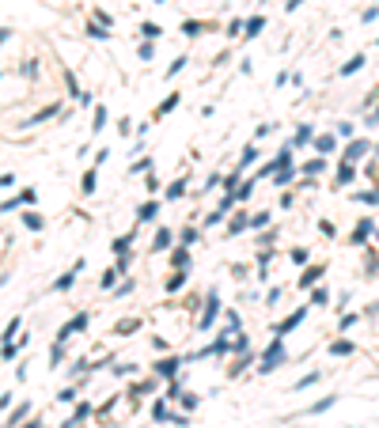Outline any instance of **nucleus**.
Masks as SVG:
<instances>
[{"label": "nucleus", "mask_w": 379, "mask_h": 428, "mask_svg": "<svg viewBox=\"0 0 379 428\" xmlns=\"http://www.w3.org/2000/svg\"><path fill=\"white\" fill-rule=\"evenodd\" d=\"M193 242H197V228H186L182 231V247H193Z\"/></svg>", "instance_id": "40"}, {"label": "nucleus", "mask_w": 379, "mask_h": 428, "mask_svg": "<svg viewBox=\"0 0 379 428\" xmlns=\"http://www.w3.org/2000/svg\"><path fill=\"white\" fill-rule=\"evenodd\" d=\"M288 182H292V167H288V171H277V186H288Z\"/></svg>", "instance_id": "45"}, {"label": "nucleus", "mask_w": 379, "mask_h": 428, "mask_svg": "<svg viewBox=\"0 0 379 428\" xmlns=\"http://www.w3.org/2000/svg\"><path fill=\"white\" fill-rule=\"evenodd\" d=\"M311 383H318V372H311V375H304V379H300V383H296V391H307Z\"/></svg>", "instance_id": "41"}, {"label": "nucleus", "mask_w": 379, "mask_h": 428, "mask_svg": "<svg viewBox=\"0 0 379 428\" xmlns=\"http://www.w3.org/2000/svg\"><path fill=\"white\" fill-rule=\"evenodd\" d=\"M361 69H364V57L356 53V57H349V61L342 65V76H353V72H361Z\"/></svg>", "instance_id": "13"}, {"label": "nucleus", "mask_w": 379, "mask_h": 428, "mask_svg": "<svg viewBox=\"0 0 379 428\" xmlns=\"http://www.w3.org/2000/svg\"><path fill=\"white\" fill-rule=\"evenodd\" d=\"M304 318H307V307H296V311H292V315H288V318H285V322H281V326H277V334H281V337H285V334H288V330H296L300 322H304Z\"/></svg>", "instance_id": "4"}, {"label": "nucleus", "mask_w": 379, "mask_h": 428, "mask_svg": "<svg viewBox=\"0 0 379 428\" xmlns=\"http://www.w3.org/2000/svg\"><path fill=\"white\" fill-rule=\"evenodd\" d=\"M106 129V106H95V125H91V133H99Z\"/></svg>", "instance_id": "25"}, {"label": "nucleus", "mask_w": 379, "mask_h": 428, "mask_svg": "<svg viewBox=\"0 0 379 428\" xmlns=\"http://www.w3.org/2000/svg\"><path fill=\"white\" fill-rule=\"evenodd\" d=\"M155 212H159V205H155V201H144V205L137 209V220L148 223V220H155Z\"/></svg>", "instance_id": "12"}, {"label": "nucleus", "mask_w": 379, "mask_h": 428, "mask_svg": "<svg viewBox=\"0 0 379 428\" xmlns=\"http://www.w3.org/2000/svg\"><path fill=\"white\" fill-rule=\"evenodd\" d=\"M23 428H42V421H27Z\"/></svg>", "instance_id": "51"}, {"label": "nucleus", "mask_w": 379, "mask_h": 428, "mask_svg": "<svg viewBox=\"0 0 379 428\" xmlns=\"http://www.w3.org/2000/svg\"><path fill=\"white\" fill-rule=\"evenodd\" d=\"M356 201H364V205H379V190H364V193H356Z\"/></svg>", "instance_id": "32"}, {"label": "nucleus", "mask_w": 379, "mask_h": 428, "mask_svg": "<svg viewBox=\"0 0 379 428\" xmlns=\"http://www.w3.org/2000/svg\"><path fill=\"white\" fill-rule=\"evenodd\" d=\"M174 106H178V95H167V99H163L159 106H155V114H159V118H163V114H171Z\"/></svg>", "instance_id": "22"}, {"label": "nucleus", "mask_w": 379, "mask_h": 428, "mask_svg": "<svg viewBox=\"0 0 379 428\" xmlns=\"http://www.w3.org/2000/svg\"><path fill=\"white\" fill-rule=\"evenodd\" d=\"M80 190L84 193H95V171H87L84 178H80Z\"/></svg>", "instance_id": "34"}, {"label": "nucleus", "mask_w": 379, "mask_h": 428, "mask_svg": "<svg viewBox=\"0 0 379 428\" xmlns=\"http://www.w3.org/2000/svg\"><path fill=\"white\" fill-rule=\"evenodd\" d=\"M247 228H250V216H247V212H239V216L228 223V235H239V231H247Z\"/></svg>", "instance_id": "11"}, {"label": "nucleus", "mask_w": 379, "mask_h": 428, "mask_svg": "<svg viewBox=\"0 0 379 428\" xmlns=\"http://www.w3.org/2000/svg\"><path fill=\"white\" fill-rule=\"evenodd\" d=\"M152 391H155V379H144V383H137V386H133V391H129V398H133V402H137L141 394H152Z\"/></svg>", "instance_id": "16"}, {"label": "nucleus", "mask_w": 379, "mask_h": 428, "mask_svg": "<svg viewBox=\"0 0 379 428\" xmlns=\"http://www.w3.org/2000/svg\"><path fill=\"white\" fill-rule=\"evenodd\" d=\"M254 159H258V148H254V144H247V148H243V155H239V167H250Z\"/></svg>", "instance_id": "21"}, {"label": "nucleus", "mask_w": 379, "mask_h": 428, "mask_svg": "<svg viewBox=\"0 0 379 428\" xmlns=\"http://www.w3.org/2000/svg\"><path fill=\"white\" fill-rule=\"evenodd\" d=\"M368 235H372V220H361V228L353 231V247H361V242H364Z\"/></svg>", "instance_id": "15"}, {"label": "nucleus", "mask_w": 379, "mask_h": 428, "mask_svg": "<svg viewBox=\"0 0 379 428\" xmlns=\"http://www.w3.org/2000/svg\"><path fill=\"white\" fill-rule=\"evenodd\" d=\"M364 152H368V140H349V148H345V159L353 163V159H361Z\"/></svg>", "instance_id": "10"}, {"label": "nucleus", "mask_w": 379, "mask_h": 428, "mask_svg": "<svg viewBox=\"0 0 379 428\" xmlns=\"http://www.w3.org/2000/svg\"><path fill=\"white\" fill-rule=\"evenodd\" d=\"M80 269H84V261L76 258V266L69 269V273H65V277H57V284H53V292H69V288H72V280H76V273H80Z\"/></svg>", "instance_id": "5"}, {"label": "nucleus", "mask_w": 379, "mask_h": 428, "mask_svg": "<svg viewBox=\"0 0 379 428\" xmlns=\"http://www.w3.org/2000/svg\"><path fill=\"white\" fill-rule=\"evenodd\" d=\"M141 34H144V42H152V38H159L163 31H159L155 23H141Z\"/></svg>", "instance_id": "27"}, {"label": "nucleus", "mask_w": 379, "mask_h": 428, "mask_svg": "<svg viewBox=\"0 0 379 428\" xmlns=\"http://www.w3.org/2000/svg\"><path fill=\"white\" fill-rule=\"evenodd\" d=\"M182 69H186V57H178V61H174V65H167V76H174V72H182Z\"/></svg>", "instance_id": "46"}, {"label": "nucleus", "mask_w": 379, "mask_h": 428, "mask_svg": "<svg viewBox=\"0 0 379 428\" xmlns=\"http://www.w3.org/2000/svg\"><path fill=\"white\" fill-rule=\"evenodd\" d=\"M87 34H91V38H106V31H103L99 23H91V27H87Z\"/></svg>", "instance_id": "50"}, {"label": "nucleus", "mask_w": 379, "mask_h": 428, "mask_svg": "<svg viewBox=\"0 0 379 428\" xmlns=\"http://www.w3.org/2000/svg\"><path fill=\"white\" fill-rule=\"evenodd\" d=\"M201 31H205V27H201V23H193V19H186V23H182V34H190V38H197Z\"/></svg>", "instance_id": "31"}, {"label": "nucleus", "mask_w": 379, "mask_h": 428, "mask_svg": "<svg viewBox=\"0 0 379 428\" xmlns=\"http://www.w3.org/2000/svg\"><path fill=\"white\" fill-rule=\"evenodd\" d=\"M330 353H334V356H349V353H353V341H334V345H330Z\"/></svg>", "instance_id": "28"}, {"label": "nucleus", "mask_w": 379, "mask_h": 428, "mask_svg": "<svg viewBox=\"0 0 379 428\" xmlns=\"http://www.w3.org/2000/svg\"><path fill=\"white\" fill-rule=\"evenodd\" d=\"M137 53H141V61H152V53H155V50H152V42H144Z\"/></svg>", "instance_id": "47"}, {"label": "nucleus", "mask_w": 379, "mask_h": 428, "mask_svg": "<svg viewBox=\"0 0 379 428\" xmlns=\"http://www.w3.org/2000/svg\"><path fill=\"white\" fill-rule=\"evenodd\" d=\"M216 311H220V299H216V292H209V303H205V311H201V318H197V330H209L216 322Z\"/></svg>", "instance_id": "2"}, {"label": "nucleus", "mask_w": 379, "mask_h": 428, "mask_svg": "<svg viewBox=\"0 0 379 428\" xmlns=\"http://www.w3.org/2000/svg\"><path fill=\"white\" fill-rule=\"evenodd\" d=\"M330 303V292L326 288H311V307H326Z\"/></svg>", "instance_id": "17"}, {"label": "nucleus", "mask_w": 379, "mask_h": 428, "mask_svg": "<svg viewBox=\"0 0 379 428\" xmlns=\"http://www.w3.org/2000/svg\"><path fill=\"white\" fill-rule=\"evenodd\" d=\"M114 277H118V269H106V273L99 277V288L106 292V288H114Z\"/></svg>", "instance_id": "33"}, {"label": "nucleus", "mask_w": 379, "mask_h": 428, "mask_svg": "<svg viewBox=\"0 0 379 428\" xmlns=\"http://www.w3.org/2000/svg\"><path fill=\"white\" fill-rule=\"evenodd\" d=\"M23 223H27L31 231H42V228H46V220L38 216V212H23Z\"/></svg>", "instance_id": "20"}, {"label": "nucleus", "mask_w": 379, "mask_h": 428, "mask_svg": "<svg viewBox=\"0 0 379 428\" xmlns=\"http://www.w3.org/2000/svg\"><path fill=\"white\" fill-rule=\"evenodd\" d=\"M152 417H155V421H171V410H167V402H155V405H152Z\"/></svg>", "instance_id": "24"}, {"label": "nucleus", "mask_w": 379, "mask_h": 428, "mask_svg": "<svg viewBox=\"0 0 379 428\" xmlns=\"http://www.w3.org/2000/svg\"><path fill=\"white\" fill-rule=\"evenodd\" d=\"M148 167H152V159H137V163L129 167V174H137V171H148Z\"/></svg>", "instance_id": "48"}, {"label": "nucleus", "mask_w": 379, "mask_h": 428, "mask_svg": "<svg viewBox=\"0 0 379 428\" xmlns=\"http://www.w3.org/2000/svg\"><path fill=\"white\" fill-rule=\"evenodd\" d=\"M334 402H337V398H323V402H315V405H311L307 413H326V410H330V405H334Z\"/></svg>", "instance_id": "35"}, {"label": "nucleus", "mask_w": 379, "mask_h": 428, "mask_svg": "<svg viewBox=\"0 0 379 428\" xmlns=\"http://www.w3.org/2000/svg\"><path fill=\"white\" fill-rule=\"evenodd\" d=\"M337 137H353V125H349V121H337Z\"/></svg>", "instance_id": "49"}, {"label": "nucleus", "mask_w": 379, "mask_h": 428, "mask_svg": "<svg viewBox=\"0 0 379 428\" xmlns=\"http://www.w3.org/2000/svg\"><path fill=\"white\" fill-rule=\"evenodd\" d=\"M307 140H311V125H300L296 137H292V148H296V144H307Z\"/></svg>", "instance_id": "29"}, {"label": "nucleus", "mask_w": 379, "mask_h": 428, "mask_svg": "<svg viewBox=\"0 0 379 428\" xmlns=\"http://www.w3.org/2000/svg\"><path fill=\"white\" fill-rule=\"evenodd\" d=\"M323 167H326L323 155H318V159H307V163H304V174H307V178H311V174H323Z\"/></svg>", "instance_id": "19"}, {"label": "nucleus", "mask_w": 379, "mask_h": 428, "mask_svg": "<svg viewBox=\"0 0 379 428\" xmlns=\"http://www.w3.org/2000/svg\"><path fill=\"white\" fill-rule=\"evenodd\" d=\"M76 421H87V417H91V405H87V402H80V405H76Z\"/></svg>", "instance_id": "42"}, {"label": "nucleus", "mask_w": 379, "mask_h": 428, "mask_svg": "<svg viewBox=\"0 0 379 428\" xmlns=\"http://www.w3.org/2000/svg\"><path fill=\"white\" fill-rule=\"evenodd\" d=\"M281 356H285V337H273V341H269V349L262 353V360H258V372L269 375V372L281 364Z\"/></svg>", "instance_id": "1"}, {"label": "nucleus", "mask_w": 379, "mask_h": 428, "mask_svg": "<svg viewBox=\"0 0 379 428\" xmlns=\"http://www.w3.org/2000/svg\"><path fill=\"white\" fill-rule=\"evenodd\" d=\"M171 242H174L171 228H159V231H155V242H152V250H171Z\"/></svg>", "instance_id": "9"}, {"label": "nucleus", "mask_w": 379, "mask_h": 428, "mask_svg": "<svg viewBox=\"0 0 379 428\" xmlns=\"http://www.w3.org/2000/svg\"><path fill=\"white\" fill-rule=\"evenodd\" d=\"M262 31H266V19H262V15H254V19L247 23V38H258Z\"/></svg>", "instance_id": "18"}, {"label": "nucleus", "mask_w": 379, "mask_h": 428, "mask_svg": "<svg viewBox=\"0 0 379 428\" xmlns=\"http://www.w3.org/2000/svg\"><path fill=\"white\" fill-rule=\"evenodd\" d=\"M27 413H31V405H19V410H15L12 417H8V428H15V424H19V421H23V417H27Z\"/></svg>", "instance_id": "30"}, {"label": "nucleus", "mask_w": 379, "mask_h": 428, "mask_svg": "<svg viewBox=\"0 0 379 428\" xmlns=\"http://www.w3.org/2000/svg\"><path fill=\"white\" fill-rule=\"evenodd\" d=\"M178 368H182V360L178 356H167V360L155 364V375H159V379H174V375H178Z\"/></svg>", "instance_id": "3"}, {"label": "nucleus", "mask_w": 379, "mask_h": 428, "mask_svg": "<svg viewBox=\"0 0 379 428\" xmlns=\"http://www.w3.org/2000/svg\"><path fill=\"white\" fill-rule=\"evenodd\" d=\"M57 402H65V405H69V402H76V391H72V386H65V391L57 394Z\"/></svg>", "instance_id": "44"}, {"label": "nucleus", "mask_w": 379, "mask_h": 428, "mask_svg": "<svg viewBox=\"0 0 379 428\" xmlns=\"http://www.w3.org/2000/svg\"><path fill=\"white\" fill-rule=\"evenodd\" d=\"M353 174H356V171H353V163L345 159L342 167H337V186H349V182H353Z\"/></svg>", "instance_id": "14"}, {"label": "nucleus", "mask_w": 379, "mask_h": 428, "mask_svg": "<svg viewBox=\"0 0 379 428\" xmlns=\"http://www.w3.org/2000/svg\"><path fill=\"white\" fill-rule=\"evenodd\" d=\"M254 186H258V178H250V182H243V186L235 190V197H239V201H247V197H250V193H254Z\"/></svg>", "instance_id": "26"}, {"label": "nucleus", "mask_w": 379, "mask_h": 428, "mask_svg": "<svg viewBox=\"0 0 379 428\" xmlns=\"http://www.w3.org/2000/svg\"><path fill=\"white\" fill-rule=\"evenodd\" d=\"M269 223V212H254V216H250V228H266Z\"/></svg>", "instance_id": "39"}, {"label": "nucleus", "mask_w": 379, "mask_h": 428, "mask_svg": "<svg viewBox=\"0 0 379 428\" xmlns=\"http://www.w3.org/2000/svg\"><path fill=\"white\" fill-rule=\"evenodd\" d=\"M171 266L178 269V273H186V266H190V250L186 247H178V250H171Z\"/></svg>", "instance_id": "8"}, {"label": "nucleus", "mask_w": 379, "mask_h": 428, "mask_svg": "<svg viewBox=\"0 0 379 428\" xmlns=\"http://www.w3.org/2000/svg\"><path fill=\"white\" fill-rule=\"evenodd\" d=\"M182 193H186V182H174V186H167V201L182 197Z\"/></svg>", "instance_id": "36"}, {"label": "nucleus", "mask_w": 379, "mask_h": 428, "mask_svg": "<svg viewBox=\"0 0 379 428\" xmlns=\"http://www.w3.org/2000/svg\"><path fill=\"white\" fill-rule=\"evenodd\" d=\"M155 4H167V0H155Z\"/></svg>", "instance_id": "52"}, {"label": "nucleus", "mask_w": 379, "mask_h": 428, "mask_svg": "<svg viewBox=\"0 0 379 428\" xmlns=\"http://www.w3.org/2000/svg\"><path fill=\"white\" fill-rule=\"evenodd\" d=\"M129 242H133V235H122V239H114V247H110V250L122 258V254H129Z\"/></svg>", "instance_id": "23"}, {"label": "nucleus", "mask_w": 379, "mask_h": 428, "mask_svg": "<svg viewBox=\"0 0 379 428\" xmlns=\"http://www.w3.org/2000/svg\"><path fill=\"white\" fill-rule=\"evenodd\" d=\"M334 148H337V137H334V133H323V137H315V152H318V155H330Z\"/></svg>", "instance_id": "7"}, {"label": "nucleus", "mask_w": 379, "mask_h": 428, "mask_svg": "<svg viewBox=\"0 0 379 428\" xmlns=\"http://www.w3.org/2000/svg\"><path fill=\"white\" fill-rule=\"evenodd\" d=\"M182 284H186V273H174V277L167 280V292H178Z\"/></svg>", "instance_id": "37"}, {"label": "nucleus", "mask_w": 379, "mask_h": 428, "mask_svg": "<svg viewBox=\"0 0 379 428\" xmlns=\"http://www.w3.org/2000/svg\"><path fill=\"white\" fill-rule=\"evenodd\" d=\"M323 273H326V266H311V269H304V277H300V288H315Z\"/></svg>", "instance_id": "6"}, {"label": "nucleus", "mask_w": 379, "mask_h": 428, "mask_svg": "<svg viewBox=\"0 0 379 428\" xmlns=\"http://www.w3.org/2000/svg\"><path fill=\"white\" fill-rule=\"evenodd\" d=\"M61 360H65V349H61V341H57V345L50 349V364H61Z\"/></svg>", "instance_id": "43"}, {"label": "nucleus", "mask_w": 379, "mask_h": 428, "mask_svg": "<svg viewBox=\"0 0 379 428\" xmlns=\"http://www.w3.org/2000/svg\"><path fill=\"white\" fill-rule=\"evenodd\" d=\"M15 353H19V345H15V341H4V364H12Z\"/></svg>", "instance_id": "38"}]
</instances>
